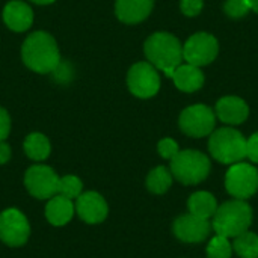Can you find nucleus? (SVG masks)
I'll use <instances>...</instances> for the list:
<instances>
[{"label": "nucleus", "instance_id": "1", "mask_svg": "<svg viewBox=\"0 0 258 258\" xmlns=\"http://www.w3.org/2000/svg\"><path fill=\"white\" fill-rule=\"evenodd\" d=\"M21 57L27 68L45 74L54 71L60 63V54L54 38L47 32H33L21 47Z\"/></svg>", "mask_w": 258, "mask_h": 258}, {"label": "nucleus", "instance_id": "2", "mask_svg": "<svg viewBox=\"0 0 258 258\" xmlns=\"http://www.w3.org/2000/svg\"><path fill=\"white\" fill-rule=\"evenodd\" d=\"M144 51L150 63L165 73V76L172 77L175 68L181 65L183 59V45L180 41L168 33L157 32L153 33L144 44Z\"/></svg>", "mask_w": 258, "mask_h": 258}, {"label": "nucleus", "instance_id": "3", "mask_svg": "<svg viewBox=\"0 0 258 258\" xmlns=\"http://www.w3.org/2000/svg\"><path fill=\"white\" fill-rule=\"evenodd\" d=\"M252 224V209L243 200H231L218 207L212 227L218 236L237 237Z\"/></svg>", "mask_w": 258, "mask_h": 258}, {"label": "nucleus", "instance_id": "4", "mask_svg": "<svg viewBox=\"0 0 258 258\" xmlns=\"http://www.w3.org/2000/svg\"><path fill=\"white\" fill-rule=\"evenodd\" d=\"M246 142L248 141L240 132L224 127L212 133L209 139V151L218 162L234 165L246 157Z\"/></svg>", "mask_w": 258, "mask_h": 258}, {"label": "nucleus", "instance_id": "5", "mask_svg": "<svg viewBox=\"0 0 258 258\" xmlns=\"http://www.w3.org/2000/svg\"><path fill=\"white\" fill-rule=\"evenodd\" d=\"M210 160L206 154L195 150L178 151L171 159V174L183 184H198L207 178Z\"/></svg>", "mask_w": 258, "mask_h": 258}, {"label": "nucleus", "instance_id": "6", "mask_svg": "<svg viewBox=\"0 0 258 258\" xmlns=\"http://www.w3.org/2000/svg\"><path fill=\"white\" fill-rule=\"evenodd\" d=\"M225 187L236 200H248L258 190V171L249 163H234L227 171Z\"/></svg>", "mask_w": 258, "mask_h": 258}, {"label": "nucleus", "instance_id": "7", "mask_svg": "<svg viewBox=\"0 0 258 258\" xmlns=\"http://www.w3.org/2000/svg\"><path fill=\"white\" fill-rule=\"evenodd\" d=\"M216 124L215 112L206 104H194L180 113L178 125L181 132L192 138H204L213 133Z\"/></svg>", "mask_w": 258, "mask_h": 258}, {"label": "nucleus", "instance_id": "8", "mask_svg": "<svg viewBox=\"0 0 258 258\" xmlns=\"http://www.w3.org/2000/svg\"><path fill=\"white\" fill-rule=\"evenodd\" d=\"M219 53L218 39L206 32L192 35L183 45V59L195 67H204L212 63Z\"/></svg>", "mask_w": 258, "mask_h": 258}, {"label": "nucleus", "instance_id": "9", "mask_svg": "<svg viewBox=\"0 0 258 258\" xmlns=\"http://www.w3.org/2000/svg\"><path fill=\"white\" fill-rule=\"evenodd\" d=\"M127 85L135 97L151 98L160 89V77L150 62H138L128 70Z\"/></svg>", "mask_w": 258, "mask_h": 258}, {"label": "nucleus", "instance_id": "10", "mask_svg": "<svg viewBox=\"0 0 258 258\" xmlns=\"http://www.w3.org/2000/svg\"><path fill=\"white\" fill-rule=\"evenodd\" d=\"M59 177L57 174L45 165H33L26 171L24 186L27 192L38 200H50L57 195Z\"/></svg>", "mask_w": 258, "mask_h": 258}, {"label": "nucleus", "instance_id": "11", "mask_svg": "<svg viewBox=\"0 0 258 258\" xmlns=\"http://www.w3.org/2000/svg\"><path fill=\"white\" fill-rule=\"evenodd\" d=\"M30 236L27 218L18 209H6L0 213V240L8 246H21Z\"/></svg>", "mask_w": 258, "mask_h": 258}, {"label": "nucleus", "instance_id": "12", "mask_svg": "<svg viewBox=\"0 0 258 258\" xmlns=\"http://www.w3.org/2000/svg\"><path fill=\"white\" fill-rule=\"evenodd\" d=\"M172 230H174L175 237L180 239L181 242L198 243L207 239L212 230V224L209 222V219H203L189 213V215H183L177 218L174 221Z\"/></svg>", "mask_w": 258, "mask_h": 258}, {"label": "nucleus", "instance_id": "13", "mask_svg": "<svg viewBox=\"0 0 258 258\" xmlns=\"http://www.w3.org/2000/svg\"><path fill=\"white\" fill-rule=\"evenodd\" d=\"M76 212L86 224H101L109 213L106 200L97 192H85L76 201Z\"/></svg>", "mask_w": 258, "mask_h": 258}, {"label": "nucleus", "instance_id": "14", "mask_svg": "<svg viewBox=\"0 0 258 258\" xmlns=\"http://www.w3.org/2000/svg\"><path fill=\"white\" fill-rule=\"evenodd\" d=\"M216 115L225 124L239 125L248 118L249 107L240 97L228 95L216 103Z\"/></svg>", "mask_w": 258, "mask_h": 258}, {"label": "nucleus", "instance_id": "15", "mask_svg": "<svg viewBox=\"0 0 258 258\" xmlns=\"http://www.w3.org/2000/svg\"><path fill=\"white\" fill-rule=\"evenodd\" d=\"M154 0H116V17L125 24L144 21L153 11Z\"/></svg>", "mask_w": 258, "mask_h": 258}, {"label": "nucleus", "instance_id": "16", "mask_svg": "<svg viewBox=\"0 0 258 258\" xmlns=\"http://www.w3.org/2000/svg\"><path fill=\"white\" fill-rule=\"evenodd\" d=\"M3 20L11 30L24 32L33 23V12L27 3L20 0H12L3 9Z\"/></svg>", "mask_w": 258, "mask_h": 258}, {"label": "nucleus", "instance_id": "17", "mask_svg": "<svg viewBox=\"0 0 258 258\" xmlns=\"http://www.w3.org/2000/svg\"><path fill=\"white\" fill-rule=\"evenodd\" d=\"M74 212H76V207L73 204V200L65 198L59 194L51 197L45 206V218L54 227L67 225L73 219Z\"/></svg>", "mask_w": 258, "mask_h": 258}, {"label": "nucleus", "instance_id": "18", "mask_svg": "<svg viewBox=\"0 0 258 258\" xmlns=\"http://www.w3.org/2000/svg\"><path fill=\"white\" fill-rule=\"evenodd\" d=\"M175 86L183 92H195L204 85V74L200 67L190 63H181L175 68L172 74Z\"/></svg>", "mask_w": 258, "mask_h": 258}, {"label": "nucleus", "instance_id": "19", "mask_svg": "<svg viewBox=\"0 0 258 258\" xmlns=\"http://www.w3.org/2000/svg\"><path fill=\"white\" fill-rule=\"evenodd\" d=\"M187 207L192 215L203 219H210L218 210V203L216 198L209 192H195L194 195H190Z\"/></svg>", "mask_w": 258, "mask_h": 258}, {"label": "nucleus", "instance_id": "20", "mask_svg": "<svg viewBox=\"0 0 258 258\" xmlns=\"http://www.w3.org/2000/svg\"><path fill=\"white\" fill-rule=\"evenodd\" d=\"M50 151H51L50 141L42 133H30L24 139V153L32 160L36 162L45 160L50 156Z\"/></svg>", "mask_w": 258, "mask_h": 258}, {"label": "nucleus", "instance_id": "21", "mask_svg": "<svg viewBox=\"0 0 258 258\" xmlns=\"http://www.w3.org/2000/svg\"><path fill=\"white\" fill-rule=\"evenodd\" d=\"M172 184V174L168 168L165 166H157L154 168L148 177H147V187L153 194H165Z\"/></svg>", "mask_w": 258, "mask_h": 258}, {"label": "nucleus", "instance_id": "22", "mask_svg": "<svg viewBox=\"0 0 258 258\" xmlns=\"http://www.w3.org/2000/svg\"><path fill=\"white\" fill-rule=\"evenodd\" d=\"M233 249L240 258H258V236L245 231L243 234L234 237Z\"/></svg>", "mask_w": 258, "mask_h": 258}, {"label": "nucleus", "instance_id": "23", "mask_svg": "<svg viewBox=\"0 0 258 258\" xmlns=\"http://www.w3.org/2000/svg\"><path fill=\"white\" fill-rule=\"evenodd\" d=\"M82 180L76 175H65L62 178H59V184H57V194L70 198V200H77L82 195Z\"/></svg>", "mask_w": 258, "mask_h": 258}, {"label": "nucleus", "instance_id": "24", "mask_svg": "<svg viewBox=\"0 0 258 258\" xmlns=\"http://www.w3.org/2000/svg\"><path fill=\"white\" fill-rule=\"evenodd\" d=\"M231 254H233V245L230 243L228 237L216 234L207 246L209 258H231Z\"/></svg>", "mask_w": 258, "mask_h": 258}, {"label": "nucleus", "instance_id": "25", "mask_svg": "<svg viewBox=\"0 0 258 258\" xmlns=\"http://www.w3.org/2000/svg\"><path fill=\"white\" fill-rule=\"evenodd\" d=\"M224 11L231 18H242L251 9H249V5L246 0H227L224 5Z\"/></svg>", "mask_w": 258, "mask_h": 258}, {"label": "nucleus", "instance_id": "26", "mask_svg": "<svg viewBox=\"0 0 258 258\" xmlns=\"http://www.w3.org/2000/svg\"><path fill=\"white\" fill-rule=\"evenodd\" d=\"M157 150H159V154L163 157V159H168V160H171L174 156H177V153L180 151L178 150V144L174 141V139H171V138H165V139H162L160 142H159V145H157Z\"/></svg>", "mask_w": 258, "mask_h": 258}, {"label": "nucleus", "instance_id": "27", "mask_svg": "<svg viewBox=\"0 0 258 258\" xmlns=\"http://www.w3.org/2000/svg\"><path fill=\"white\" fill-rule=\"evenodd\" d=\"M203 6H204L203 0H181V3H180L181 12L187 17L198 15L203 11Z\"/></svg>", "mask_w": 258, "mask_h": 258}, {"label": "nucleus", "instance_id": "28", "mask_svg": "<svg viewBox=\"0 0 258 258\" xmlns=\"http://www.w3.org/2000/svg\"><path fill=\"white\" fill-rule=\"evenodd\" d=\"M246 157L251 162L258 163V132L254 133L246 142Z\"/></svg>", "mask_w": 258, "mask_h": 258}, {"label": "nucleus", "instance_id": "29", "mask_svg": "<svg viewBox=\"0 0 258 258\" xmlns=\"http://www.w3.org/2000/svg\"><path fill=\"white\" fill-rule=\"evenodd\" d=\"M9 132H11L9 113L3 107H0V142H3L9 136Z\"/></svg>", "mask_w": 258, "mask_h": 258}, {"label": "nucleus", "instance_id": "30", "mask_svg": "<svg viewBox=\"0 0 258 258\" xmlns=\"http://www.w3.org/2000/svg\"><path fill=\"white\" fill-rule=\"evenodd\" d=\"M11 159V148L8 144L0 142V165H5Z\"/></svg>", "mask_w": 258, "mask_h": 258}, {"label": "nucleus", "instance_id": "31", "mask_svg": "<svg viewBox=\"0 0 258 258\" xmlns=\"http://www.w3.org/2000/svg\"><path fill=\"white\" fill-rule=\"evenodd\" d=\"M246 2H248V5H249V9L258 14V0H246Z\"/></svg>", "mask_w": 258, "mask_h": 258}, {"label": "nucleus", "instance_id": "32", "mask_svg": "<svg viewBox=\"0 0 258 258\" xmlns=\"http://www.w3.org/2000/svg\"><path fill=\"white\" fill-rule=\"evenodd\" d=\"M30 2H33V3H36V5H50V3H53L54 0H30Z\"/></svg>", "mask_w": 258, "mask_h": 258}]
</instances>
